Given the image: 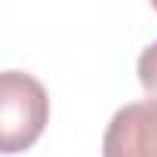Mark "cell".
Here are the masks:
<instances>
[{"instance_id": "cell-1", "label": "cell", "mask_w": 157, "mask_h": 157, "mask_svg": "<svg viewBox=\"0 0 157 157\" xmlns=\"http://www.w3.org/2000/svg\"><path fill=\"white\" fill-rule=\"evenodd\" d=\"M49 120V96L25 71L0 74V148L3 154L28 151Z\"/></svg>"}, {"instance_id": "cell-2", "label": "cell", "mask_w": 157, "mask_h": 157, "mask_svg": "<svg viewBox=\"0 0 157 157\" xmlns=\"http://www.w3.org/2000/svg\"><path fill=\"white\" fill-rule=\"evenodd\" d=\"M102 157H157V96L114 111L102 139Z\"/></svg>"}, {"instance_id": "cell-3", "label": "cell", "mask_w": 157, "mask_h": 157, "mask_svg": "<svg viewBox=\"0 0 157 157\" xmlns=\"http://www.w3.org/2000/svg\"><path fill=\"white\" fill-rule=\"evenodd\" d=\"M139 83H142V90L148 93V96H157V40L154 43H148L145 49H142V56H139Z\"/></svg>"}]
</instances>
